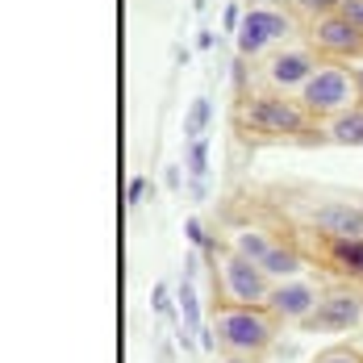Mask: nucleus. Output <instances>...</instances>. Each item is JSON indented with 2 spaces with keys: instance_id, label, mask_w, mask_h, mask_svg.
Returning <instances> with one entry per match:
<instances>
[{
  "instance_id": "412c9836",
  "label": "nucleus",
  "mask_w": 363,
  "mask_h": 363,
  "mask_svg": "<svg viewBox=\"0 0 363 363\" xmlns=\"http://www.w3.org/2000/svg\"><path fill=\"white\" fill-rule=\"evenodd\" d=\"M155 313H172V292H167V284H155Z\"/></svg>"
},
{
  "instance_id": "5701e85b",
  "label": "nucleus",
  "mask_w": 363,
  "mask_h": 363,
  "mask_svg": "<svg viewBox=\"0 0 363 363\" xmlns=\"http://www.w3.org/2000/svg\"><path fill=\"white\" fill-rule=\"evenodd\" d=\"M163 184H167L172 192H180V188H184V176H180V167H167V176H163Z\"/></svg>"
},
{
  "instance_id": "9d476101",
  "label": "nucleus",
  "mask_w": 363,
  "mask_h": 363,
  "mask_svg": "<svg viewBox=\"0 0 363 363\" xmlns=\"http://www.w3.org/2000/svg\"><path fill=\"white\" fill-rule=\"evenodd\" d=\"M309 225L322 238H363V205L355 201H322L309 209Z\"/></svg>"
},
{
  "instance_id": "f3484780",
  "label": "nucleus",
  "mask_w": 363,
  "mask_h": 363,
  "mask_svg": "<svg viewBox=\"0 0 363 363\" xmlns=\"http://www.w3.org/2000/svg\"><path fill=\"white\" fill-rule=\"evenodd\" d=\"M292 4H296L309 21H313V17H326V13H338V0H292Z\"/></svg>"
},
{
  "instance_id": "a211bd4d",
  "label": "nucleus",
  "mask_w": 363,
  "mask_h": 363,
  "mask_svg": "<svg viewBox=\"0 0 363 363\" xmlns=\"http://www.w3.org/2000/svg\"><path fill=\"white\" fill-rule=\"evenodd\" d=\"M313 363H363V355L355 347H330V351H322Z\"/></svg>"
},
{
  "instance_id": "dca6fc26",
  "label": "nucleus",
  "mask_w": 363,
  "mask_h": 363,
  "mask_svg": "<svg viewBox=\"0 0 363 363\" xmlns=\"http://www.w3.org/2000/svg\"><path fill=\"white\" fill-rule=\"evenodd\" d=\"M184 234H188V242H192V247H196V251H218V242H209V234H205V225H201V221L192 218L188 221V225H184Z\"/></svg>"
},
{
  "instance_id": "6ab92c4d",
  "label": "nucleus",
  "mask_w": 363,
  "mask_h": 363,
  "mask_svg": "<svg viewBox=\"0 0 363 363\" xmlns=\"http://www.w3.org/2000/svg\"><path fill=\"white\" fill-rule=\"evenodd\" d=\"M338 13H342L355 30H363V0H338Z\"/></svg>"
},
{
  "instance_id": "7ed1b4c3",
  "label": "nucleus",
  "mask_w": 363,
  "mask_h": 363,
  "mask_svg": "<svg viewBox=\"0 0 363 363\" xmlns=\"http://www.w3.org/2000/svg\"><path fill=\"white\" fill-rule=\"evenodd\" d=\"M296 101L305 105V113L313 121H330L338 113L363 105V92H359V75L351 63H334V59H322V67L313 72V79L296 92Z\"/></svg>"
},
{
  "instance_id": "f03ea898",
  "label": "nucleus",
  "mask_w": 363,
  "mask_h": 363,
  "mask_svg": "<svg viewBox=\"0 0 363 363\" xmlns=\"http://www.w3.org/2000/svg\"><path fill=\"white\" fill-rule=\"evenodd\" d=\"M238 125L251 130L255 138H301L313 130V117L296 96L267 88V92H251L238 105Z\"/></svg>"
},
{
  "instance_id": "ddd939ff",
  "label": "nucleus",
  "mask_w": 363,
  "mask_h": 363,
  "mask_svg": "<svg viewBox=\"0 0 363 363\" xmlns=\"http://www.w3.org/2000/svg\"><path fill=\"white\" fill-rule=\"evenodd\" d=\"M322 125H326L322 134H326L334 146H363V105L338 113V117H330Z\"/></svg>"
},
{
  "instance_id": "aec40b11",
  "label": "nucleus",
  "mask_w": 363,
  "mask_h": 363,
  "mask_svg": "<svg viewBox=\"0 0 363 363\" xmlns=\"http://www.w3.org/2000/svg\"><path fill=\"white\" fill-rule=\"evenodd\" d=\"M146 188H150V184H146V176H134V180H130L125 196H130V205H134V209H138V205L146 201Z\"/></svg>"
},
{
  "instance_id": "1a4fd4ad",
  "label": "nucleus",
  "mask_w": 363,
  "mask_h": 363,
  "mask_svg": "<svg viewBox=\"0 0 363 363\" xmlns=\"http://www.w3.org/2000/svg\"><path fill=\"white\" fill-rule=\"evenodd\" d=\"M318 301H322V289H318V280H309V276L276 280L272 292H267V309H272V318H276L280 326H292V322L305 326V318L318 309Z\"/></svg>"
},
{
  "instance_id": "cd10ccee",
  "label": "nucleus",
  "mask_w": 363,
  "mask_h": 363,
  "mask_svg": "<svg viewBox=\"0 0 363 363\" xmlns=\"http://www.w3.org/2000/svg\"><path fill=\"white\" fill-rule=\"evenodd\" d=\"M351 347H355V351H359V355H363V334H359V338H355V342H351Z\"/></svg>"
},
{
  "instance_id": "f8f14e48",
  "label": "nucleus",
  "mask_w": 363,
  "mask_h": 363,
  "mask_svg": "<svg viewBox=\"0 0 363 363\" xmlns=\"http://www.w3.org/2000/svg\"><path fill=\"white\" fill-rule=\"evenodd\" d=\"M326 255L342 276L363 280V238H326Z\"/></svg>"
},
{
  "instance_id": "4be33fe9",
  "label": "nucleus",
  "mask_w": 363,
  "mask_h": 363,
  "mask_svg": "<svg viewBox=\"0 0 363 363\" xmlns=\"http://www.w3.org/2000/svg\"><path fill=\"white\" fill-rule=\"evenodd\" d=\"M242 13H247V9H238V4H230V9H225V34H234V30H238Z\"/></svg>"
},
{
  "instance_id": "4468645a",
  "label": "nucleus",
  "mask_w": 363,
  "mask_h": 363,
  "mask_svg": "<svg viewBox=\"0 0 363 363\" xmlns=\"http://www.w3.org/2000/svg\"><path fill=\"white\" fill-rule=\"evenodd\" d=\"M209 121H213V105H209V96H196V101L188 105V113H184V138H205Z\"/></svg>"
},
{
  "instance_id": "bb28decb",
  "label": "nucleus",
  "mask_w": 363,
  "mask_h": 363,
  "mask_svg": "<svg viewBox=\"0 0 363 363\" xmlns=\"http://www.w3.org/2000/svg\"><path fill=\"white\" fill-rule=\"evenodd\" d=\"M351 67H355V75H359V92H363V59H355Z\"/></svg>"
},
{
  "instance_id": "f257e3e1",
  "label": "nucleus",
  "mask_w": 363,
  "mask_h": 363,
  "mask_svg": "<svg viewBox=\"0 0 363 363\" xmlns=\"http://www.w3.org/2000/svg\"><path fill=\"white\" fill-rule=\"evenodd\" d=\"M213 330H218V347L225 351V355L259 359L263 351L276 347V330H280V322L272 318L267 305H218Z\"/></svg>"
},
{
  "instance_id": "39448f33",
  "label": "nucleus",
  "mask_w": 363,
  "mask_h": 363,
  "mask_svg": "<svg viewBox=\"0 0 363 363\" xmlns=\"http://www.w3.org/2000/svg\"><path fill=\"white\" fill-rule=\"evenodd\" d=\"M296 34V21L284 9H267V4H255L242 13L238 30H234V46H238V59H263L280 46H289Z\"/></svg>"
},
{
  "instance_id": "20e7f679",
  "label": "nucleus",
  "mask_w": 363,
  "mask_h": 363,
  "mask_svg": "<svg viewBox=\"0 0 363 363\" xmlns=\"http://www.w3.org/2000/svg\"><path fill=\"white\" fill-rule=\"evenodd\" d=\"M272 284L276 280L259 263H251L247 255H238L234 247L213 251V289H218L221 305H267Z\"/></svg>"
},
{
  "instance_id": "423d86ee",
  "label": "nucleus",
  "mask_w": 363,
  "mask_h": 363,
  "mask_svg": "<svg viewBox=\"0 0 363 363\" xmlns=\"http://www.w3.org/2000/svg\"><path fill=\"white\" fill-rule=\"evenodd\" d=\"M322 67V59H318V50L313 46H296V42H289V46H280V50H272L267 55V63H263V84L272 88V92H289V96H296L309 79H313V72Z\"/></svg>"
},
{
  "instance_id": "2eb2a0df",
  "label": "nucleus",
  "mask_w": 363,
  "mask_h": 363,
  "mask_svg": "<svg viewBox=\"0 0 363 363\" xmlns=\"http://www.w3.org/2000/svg\"><path fill=\"white\" fill-rule=\"evenodd\" d=\"M184 167H188L192 180H209V143H205V138H188Z\"/></svg>"
},
{
  "instance_id": "9b49d317",
  "label": "nucleus",
  "mask_w": 363,
  "mask_h": 363,
  "mask_svg": "<svg viewBox=\"0 0 363 363\" xmlns=\"http://www.w3.org/2000/svg\"><path fill=\"white\" fill-rule=\"evenodd\" d=\"M225 247H234L238 255H247L251 263H259V267H263V263H267V255L276 251L280 242H276L267 230H259V225H238V230L230 234V242H225Z\"/></svg>"
},
{
  "instance_id": "a878e982",
  "label": "nucleus",
  "mask_w": 363,
  "mask_h": 363,
  "mask_svg": "<svg viewBox=\"0 0 363 363\" xmlns=\"http://www.w3.org/2000/svg\"><path fill=\"white\" fill-rule=\"evenodd\" d=\"M221 363H255V359H247V355H225Z\"/></svg>"
},
{
  "instance_id": "6e6552de",
  "label": "nucleus",
  "mask_w": 363,
  "mask_h": 363,
  "mask_svg": "<svg viewBox=\"0 0 363 363\" xmlns=\"http://www.w3.org/2000/svg\"><path fill=\"white\" fill-rule=\"evenodd\" d=\"M309 46L322 59L355 63V59H363V30H355L342 13H326V17H313L309 21Z\"/></svg>"
},
{
  "instance_id": "393cba45",
  "label": "nucleus",
  "mask_w": 363,
  "mask_h": 363,
  "mask_svg": "<svg viewBox=\"0 0 363 363\" xmlns=\"http://www.w3.org/2000/svg\"><path fill=\"white\" fill-rule=\"evenodd\" d=\"M196 46H201V50H213V34H209V30H201V38H196Z\"/></svg>"
},
{
  "instance_id": "b1692460",
  "label": "nucleus",
  "mask_w": 363,
  "mask_h": 363,
  "mask_svg": "<svg viewBox=\"0 0 363 363\" xmlns=\"http://www.w3.org/2000/svg\"><path fill=\"white\" fill-rule=\"evenodd\" d=\"M188 196H192V201H205V196H209V184H205V180H192V184H188Z\"/></svg>"
},
{
  "instance_id": "0eeeda50",
  "label": "nucleus",
  "mask_w": 363,
  "mask_h": 363,
  "mask_svg": "<svg viewBox=\"0 0 363 363\" xmlns=\"http://www.w3.org/2000/svg\"><path fill=\"white\" fill-rule=\"evenodd\" d=\"M363 326V292L359 289H326L318 309L305 318V330L309 334H347V330H359Z\"/></svg>"
}]
</instances>
